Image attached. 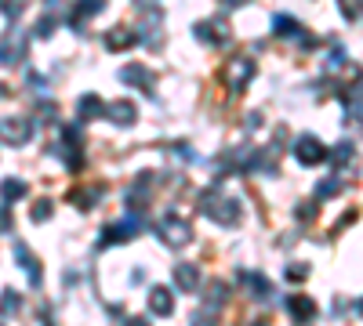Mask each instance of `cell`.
I'll use <instances>...</instances> for the list:
<instances>
[{"label": "cell", "instance_id": "cell-1", "mask_svg": "<svg viewBox=\"0 0 363 326\" xmlns=\"http://www.w3.org/2000/svg\"><path fill=\"white\" fill-rule=\"evenodd\" d=\"M200 210L208 214L211 221H218V225H240V203L233 200V196L226 192V189H208L200 196Z\"/></svg>", "mask_w": 363, "mask_h": 326}, {"label": "cell", "instance_id": "cell-2", "mask_svg": "<svg viewBox=\"0 0 363 326\" xmlns=\"http://www.w3.org/2000/svg\"><path fill=\"white\" fill-rule=\"evenodd\" d=\"M327 145L316 138V135H302L294 141V160L302 163V167H316V163H327Z\"/></svg>", "mask_w": 363, "mask_h": 326}, {"label": "cell", "instance_id": "cell-3", "mask_svg": "<svg viewBox=\"0 0 363 326\" xmlns=\"http://www.w3.org/2000/svg\"><path fill=\"white\" fill-rule=\"evenodd\" d=\"M29 138H33V123H29L26 117H4L0 120V141L4 145L19 149V145H26Z\"/></svg>", "mask_w": 363, "mask_h": 326}, {"label": "cell", "instance_id": "cell-4", "mask_svg": "<svg viewBox=\"0 0 363 326\" xmlns=\"http://www.w3.org/2000/svg\"><path fill=\"white\" fill-rule=\"evenodd\" d=\"M160 236H164V243H171V247H189V243H193V228H189V221L178 218V214H164L160 218Z\"/></svg>", "mask_w": 363, "mask_h": 326}, {"label": "cell", "instance_id": "cell-5", "mask_svg": "<svg viewBox=\"0 0 363 326\" xmlns=\"http://www.w3.org/2000/svg\"><path fill=\"white\" fill-rule=\"evenodd\" d=\"M222 80L233 91H244L251 80H255V62L251 58H229V65L222 69Z\"/></svg>", "mask_w": 363, "mask_h": 326}, {"label": "cell", "instance_id": "cell-6", "mask_svg": "<svg viewBox=\"0 0 363 326\" xmlns=\"http://www.w3.org/2000/svg\"><path fill=\"white\" fill-rule=\"evenodd\" d=\"M22 58H26V33L8 29L0 37V65H19Z\"/></svg>", "mask_w": 363, "mask_h": 326}, {"label": "cell", "instance_id": "cell-7", "mask_svg": "<svg viewBox=\"0 0 363 326\" xmlns=\"http://www.w3.org/2000/svg\"><path fill=\"white\" fill-rule=\"evenodd\" d=\"M171 280H175V290L178 293H196L203 275H200V265H193V261H178L175 268H171Z\"/></svg>", "mask_w": 363, "mask_h": 326}, {"label": "cell", "instance_id": "cell-8", "mask_svg": "<svg viewBox=\"0 0 363 326\" xmlns=\"http://www.w3.org/2000/svg\"><path fill=\"white\" fill-rule=\"evenodd\" d=\"M149 312H153L156 319L175 316V293H171L167 286H153V290H149Z\"/></svg>", "mask_w": 363, "mask_h": 326}, {"label": "cell", "instance_id": "cell-9", "mask_svg": "<svg viewBox=\"0 0 363 326\" xmlns=\"http://www.w3.org/2000/svg\"><path fill=\"white\" fill-rule=\"evenodd\" d=\"M105 117L113 120V123H120V127H131V123L138 120V105L128 102V98H117V102L105 105Z\"/></svg>", "mask_w": 363, "mask_h": 326}, {"label": "cell", "instance_id": "cell-10", "mask_svg": "<svg viewBox=\"0 0 363 326\" xmlns=\"http://www.w3.org/2000/svg\"><path fill=\"white\" fill-rule=\"evenodd\" d=\"M120 84H131V87H142V91H153V84H156V76L146 69V65H124L120 69Z\"/></svg>", "mask_w": 363, "mask_h": 326}, {"label": "cell", "instance_id": "cell-11", "mask_svg": "<svg viewBox=\"0 0 363 326\" xmlns=\"http://www.w3.org/2000/svg\"><path fill=\"white\" fill-rule=\"evenodd\" d=\"M287 312H291L298 323H309L312 316H316V301L305 298V293H291V298H287Z\"/></svg>", "mask_w": 363, "mask_h": 326}, {"label": "cell", "instance_id": "cell-12", "mask_svg": "<svg viewBox=\"0 0 363 326\" xmlns=\"http://www.w3.org/2000/svg\"><path fill=\"white\" fill-rule=\"evenodd\" d=\"M135 44H138V37L131 29H124V26L105 33V51H128V47H135Z\"/></svg>", "mask_w": 363, "mask_h": 326}, {"label": "cell", "instance_id": "cell-13", "mask_svg": "<svg viewBox=\"0 0 363 326\" xmlns=\"http://www.w3.org/2000/svg\"><path fill=\"white\" fill-rule=\"evenodd\" d=\"M15 257H19V265L26 268L29 283L40 286V261H37V254H29V250H26V243H15Z\"/></svg>", "mask_w": 363, "mask_h": 326}, {"label": "cell", "instance_id": "cell-14", "mask_svg": "<svg viewBox=\"0 0 363 326\" xmlns=\"http://www.w3.org/2000/svg\"><path fill=\"white\" fill-rule=\"evenodd\" d=\"M196 37H200L203 44H222V40H226V22H222V19L200 22V26H196Z\"/></svg>", "mask_w": 363, "mask_h": 326}, {"label": "cell", "instance_id": "cell-15", "mask_svg": "<svg viewBox=\"0 0 363 326\" xmlns=\"http://www.w3.org/2000/svg\"><path fill=\"white\" fill-rule=\"evenodd\" d=\"M273 26H276V33L283 40H302V22L298 19H287V15H276L273 19Z\"/></svg>", "mask_w": 363, "mask_h": 326}, {"label": "cell", "instance_id": "cell-16", "mask_svg": "<svg viewBox=\"0 0 363 326\" xmlns=\"http://www.w3.org/2000/svg\"><path fill=\"white\" fill-rule=\"evenodd\" d=\"M76 109H81V117H84V120H99L102 112H105V105H102V98H99V94H84L81 102H76Z\"/></svg>", "mask_w": 363, "mask_h": 326}, {"label": "cell", "instance_id": "cell-17", "mask_svg": "<svg viewBox=\"0 0 363 326\" xmlns=\"http://www.w3.org/2000/svg\"><path fill=\"white\" fill-rule=\"evenodd\" d=\"M19 308H22V293H15V290L0 293V319H15V316H19Z\"/></svg>", "mask_w": 363, "mask_h": 326}, {"label": "cell", "instance_id": "cell-18", "mask_svg": "<svg viewBox=\"0 0 363 326\" xmlns=\"http://www.w3.org/2000/svg\"><path fill=\"white\" fill-rule=\"evenodd\" d=\"M244 283H247V290H251V298H262V301H269L273 286H269V280H265V275H255V272H247V275H244Z\"/></svg>", "mask_w": 363, "mask_h": 326}, {"label": "cell", "instance_id": "cell-19", "mask_svg": "<svg viewBox=\"0 0 363 326\" xmlns=\"http://www.w3.org/2000/svg\"><path fill=\"white\" fill-rule=\"evenodd\" d=\"M0 196H4L8 203L11 200H22V196H26V182H19V178H4V182H0Z\"/></svg>", "mask_w": 363, "mask_h": 326}, {"label": "cell", "instance_id": "cell-20", "mask_svg": "<svg viewBox=\"0 0 363 326\" xmlns=\"http://www.w3.org/2000/svg\"><path fill=\"white\" fill-rule=\"evenodd\" d=\"M327 160L335 163V167H345V163H353V141H338L335 149L327 153Z\"/></svg>", "mask_w": 363, "mask_h": 326}, {"label": "cell", "instance_id": "cell-21", "mask_svg": "<svg viewBox=\"0 0 363 326\" xmlns=\"http://www.w3.org/2000/svg\"><path fill=\"white\" fill-rule=\"evenodd\" d=\"M341 185H345V182H341L338 174H335V178H327L323 185H316V200H330V196H338V192H341Z\"/></svg>", "mask_w": 363, "mask_h": 326}, {"label": "cell", "instance_id": "cell-22", "mask_svg": "<svg viewBox=\"0 0 363 326\" xmlns=\"http://www.w3.org/2000/svg\"><path fill=\"white\" fill-rule=\"evenodd\" d=\"M287 280H291V283H305V280H309V265H302V261H298L294 268L287 265Z\"/></svg>", "mask_w": 363, "mask_h": 326}, {"label": "cell", "instance_id": "cell-23", "mask_svg": "<svg viewBox=\"0 0 363 326\" xmlns=\"http://www.w3.org/2000/svg\"><path fill=\"white\" fill-rule=\"evenodd\" d=\"M55 15H44V19L37 22V37H51V33H55Z\"/></svg>", "mask_w": 363, "mask_h": 326}, {"label": "cell", "instance_id": "cell-24", "mask_svg": "<svg viewBox=\"0 0 363 326\" xmlns=\"http://www.w3.org/2000/svg\"><path fill=\"white\" fill-rule=\"evenodd\" d=\"M105 8V0H81V15H87V19H91V15H99Z\"/></svg>", "mask_w": 363, "mask_h": 326}, {"label": "cell", "instance_id": "cell-25", "mask_svg": "<svg viewBox=\"0 0 363 326\" xmlns=\"http://www.w3.org/2000/svg\"><path fill=\"white\" fill-rule=\"evenodd\" d=\"M47 218H51V200H40L33 207V221H47Z\"/></svg>", "mask_w": 363, "mask_h": 326}, {"label": "cell", "instance_id": "cell-26", "mask_svg": "<svg viewBox=\"0 0 363 326\" xmlns=\"http://www.w3.org/2000/svg\"><path fill=\"white\" fill-rule=\"evenodd\" d=\"M341 11L349 15V19H356V15L363 11V0H341Z\"/></svg>", "mask_w": 363, "mask_h": 326}, {"label": "cell", "instance_id": "cell-27", "mask_svg": "<svg viewBox=\"0 0 363 326\" xmlns=\"http://www.w3.org/2000/svg\"><path fill=\"white\" fill-rule=\"evenodd\" d=\"M19 11H22V0H8V15H11V19H15Z\"/></svg>", "mask_w": 363, "mask_h": 326}, {"label": "cell", "instance_id": "cell-28", "mask_svg": "<svg viewBox=\"0 0 363 326\" xmlns=\"http://www.w3.org/2000/svg\"><path fill=\"white\" fill-rule=\"evenodd\" d=\"M222 4H229V8H244V4H251V0H222Z\"/></svg>", "mask_w": 363, "mask_h": 326}, {"label": "cell", "instance_id": "cell-29", "mask_svg": "<svg viewBox=\"0 0 363 326\" xmlns=\"http://www.w3.org/2000/svg\"><path fill=\"white\" fill-rule=\"evenodd\" d=\"M360 316H363V301H360Z\"/></svg>", "mask_w": 363, "mask_h": 326}]
</instances>
